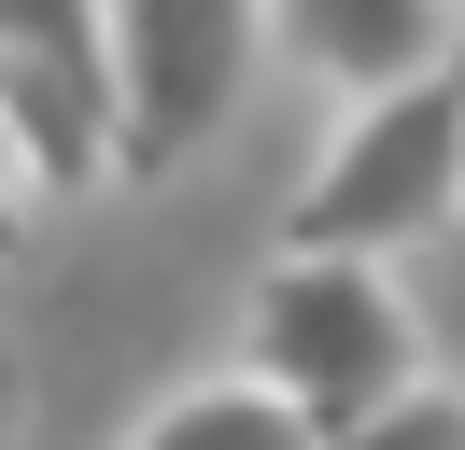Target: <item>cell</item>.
Here are the masks:
<instances>
[{
    "instance_id": "8992f818",
    "label": "cell",
    "mask_w": 465,
    "mask_h": 450,
    "mask_svg": "<svg viewBox=\"0 0 465 450\" xmlns=\"http://www.w3.org/2000/svg\"><path fill=\"white\" fill-rule=\"evenodd\" d=\"M127 450H324V422L296 408L282 380H254V366H240V380H183Z\"/></svg>"
},
{
    "instance_id": "52a82bcc",
    "label": "cell",
    "mask_w": 465,
    "mask_h": 450,
    "mask_svg": "<svg viewBox=\"0 0 465 450\" xmlns=\"http://www.w3.org/2000/svg\"><path fill=\"white\" fill-rule=\"evenodd\" d=\"M324 450H465V394L451 380H409V394H381V408H352Z\"/></svg>"
},
{
    "instance_id": "3957f363",
    "label": "cell",
    "mask_w": 465,
    "mask_h": 450,
    "mask_svg": "<svg viewBox=\"0 0 465 450\" xmlns=\"http://www.w3.org/2000/svg\"><path fill=\"white\" fill-rule=\"evenodd\" d=\"M0 141H15V197L29 211L127 169L114 0H0Z\"/></svg>"
},
{
    "instance_id": "5b68a950",
    "label": "cell",
    "mask_w": 465,
    "mask_h": 450,
    "mask_svg": "<svg viewBox=\"0 0 465 450\" xmlns=\"http://www.w3.org/2000/svg\"><path fill=\"white\" fill-rule=\"evenodd\" d=\"M268 15H282V56L324 99H367V84L465 56V0H268Z\"/></svg>"
},
{
    "instance_id": "6da1fadb",
    "label": "cell",
    "mask_w": 465,
    "mask_h": 450,
    "mask_svg": "<svg viewBox=\"0 0 465 450\" xmlns=\"http://www.w3.org/2000/svg\"><path fill=\"white\" fill-rule=\"evenodd\" d=\"M451 211H465V56H437V71H409V84L339 99L324 155L296 169V197H282V240L296 253H409Z\"/></svg>"
},
{
    "instance_id": "7a4b0ae2",
    "label": "cell",
    "mask_w": 465,
    "mask_h": 450,
    "mask_svg": "<svg viewBox=\"0 0 465 450\" xmlns=\"http://www.w3.org/2000/svg\"><path fill=\"white\" fill-rule=\"evenodd\" d=\"M240 324H254V380H282L324 436H339L352 408H381V394L437 380V366H423V309H409L395 253H296V240H282Z\"/></svg>"
},
{
    "instance_id": "277c9868",
    "label": "cell",
    "mask_w": 465,
    "mask_h": 450,
    "mask_svg": "<svg viewBox=\"0 0 465 450\" xmlns=\"http://www.w3.org/2000/svg\"><path fill=\"white\" fill-rule=\"evenodd\" d=\"M282 43L268 0H114V84H127V183L183 169L240 99H254V56Z\"/></svg>"
}]
</instances>
